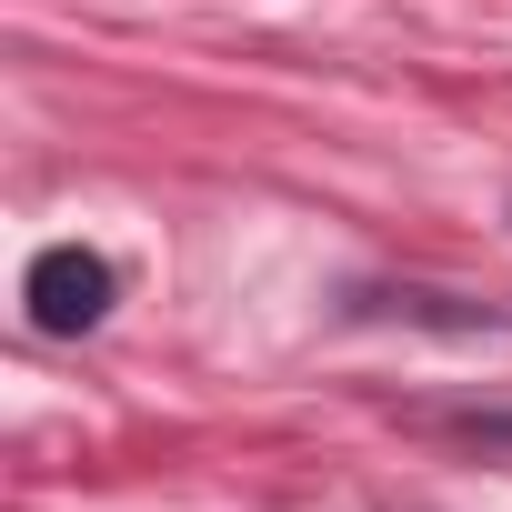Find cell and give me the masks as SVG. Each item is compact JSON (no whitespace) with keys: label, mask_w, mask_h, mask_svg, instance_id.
<instances>
[{"label":"cell","mask_w":512,"mask_h":512,"mask_svg":"<svg viewBox=\"0 0 512 512\" xmlns=\"http://www.w3.org/2000/svg\"><path fill=\"white\" fill-rule=\"evenodd\" d=\"M462 432H482V442H512V412H472Z\"/></svg>","instance_id":"7a4b0ae2"},{"label":"cell","mask_w":512,"mask_h":512,"mask_svg":"<svg viewBox=\"0 0 512 512\" xmlns=\"http://www.w3.org/2000/svg\"><path fill=\"white\" fill-rule=\"evenodd\" d=\"M21 302H31V332L81 342V332H101V322H111L121 272L101 262V251H81V241H51L41 262H31V282H21Z\"/></svg>","instance_id":"6da1fadb"}]
</instances>
